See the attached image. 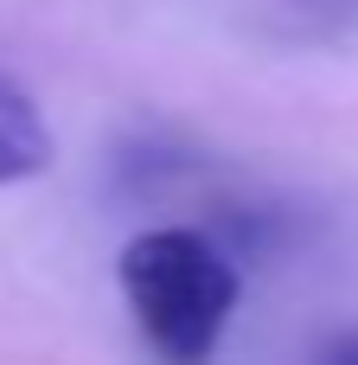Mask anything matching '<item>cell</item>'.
<instances>
[{
    "label": "cell",
    "instance_id": "obj_1",
    "mask_svg": "<svg viewBox=\"0 0 358 365\" xmlns=\"http://www.w3.org/2000/svg\"><path fill=\"white\" fill-rule=\"evenodd\" d=\"M115 282L160 365H211L237 302H243L237 263L192 225H160V231L128 237Z\"/></svg>",
    "mask_w": 358,
    "mask_h": 365
},
{
    "label": "cell",
    "instance_id": "obj_3",
    "mask_svg": "<svg viewBox=\"0 0 358 365\" xmlns=\"http://www.w3.org/2000/svg\"><path fill=\"white\" fill-rule=\"evenodd\" d=\"M320 365H358V334H352V340H333Z\"/></svg>",
    "mask_w": 358,
    "mask_h": 365
},
{
    "label": "cell",
    "instance_id": "obj_2",
    "mask_svg": "<svg viewBox=\"0 0 358 365\" xmlns=\"http://www.w3.org/2000/svg\"><path fill=\"white\" fill-rule=\"evenodd\" d=\"M51 167V128L19 77L0 71V186H26Z\"/></svg>",
    "mask_w": 358,
    "mask_h": 365
}]
</instances>
